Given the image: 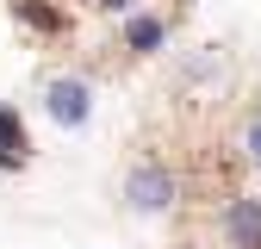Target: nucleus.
Listing matches in <instances>:
<instances>
[{
  "label": "nucleus",
  "mask_w": 261,
  "mask_h": 249,
  "mask_svg": "<svg viewBox=\"0 0 261 249\" xmlns=\"http://www.w3.org/2000/svg\"><path fill=\"white\" fill-rule=\"evenodd\" d=\"M124 193H130L137 212H168V206H174V175L162 168V162H137L130 181H124Z\"/></svg>",
  "instance_id": "nucleus-1"
},
{
  "label": "nucleus",
  "mask_w": 261,
  "mask_h": 249,
  "mask_svg": "<svg viewBox=\"0 0 261 249\" xmlns=\"http://www.w3.org/2000/svg\"><path fill=\"white\" fill-rule=\"evenodd\" d=\"M162 44V19H137L130 25V50H155Z\"/></svg>",
  "instance_id": "nucleus-5"
},
{
  "label": "nucleus",
  "mask_w": 261,
  "mask_h": 249,
  "mask_svg": "<svg viewBox=\"0 0 261 249\" xmlns=\"http://www.w3.org/2000/svg\"><path fill=\"white\" fill-rule=\"evenodd\" d=\"M224 231H230L237 249H261V200H230V212H224Z\"/></svg>",
  "instance_id": "nucleus-2"
},
{
  "label": "nucleus",
  "mask_w": 261,
  "mask_h": 249,
  "mask_svg": "<svg viewBox=\"0 0 261 249\" xmlns=\"http://www.w3.org/2000/svg\"><path fill=\"white\" fill-rule=\"evenodd\" d=\"M100 7H112V13H118V7H130V0H100Z\"/></svg>",
  "instance_id": "nucleus-7"
},
{
  "label": "nucleus",
  "mask_w": 261,
  "mask_h": 249,
  "mask_svg": "<svg viewBox=\"0 0 261 249\" xmlns=\"http://www.w3.org/2000/svg\"><path fill=\"white\" fill-rule=\"evenodd\" d=\"M44 106H50L56 124H81V118H87V87H81V81H50V87H44Z\"/></svg>",
  "instance_id": "nucleus-3"
},
{
  "label": "nucleus",
  "mask_w": 261,
  "mask_h": 249,
  "mask_svg": "<svg viewBox=\"0 0 261 249\" xmlns=\"http://www.w3.org/2000/svg\"><path fill=\"white\" fill-rule=\"evenodd\" d=\"M243 150H249V162H261V118H255L249 131H243Z\"/></svg>",
  "instance_id": "nucleus-6"
},
{
  "label": "nucleus",
  "mask_w": 261,
  "mask_h": 249,
  "mask_svg": "<svg viewBox=\"0 0 261 249\" xmlns=\"http://www.w3.org/2000/svg\"><path fill=\"white\" fill-rule=\"evenodd\" d=\"M0 162H7V168L25 162V131H19V118H13L7 106H0Z\"/></svg>",
  "instance_id": "nucleus-4"
}]
</instances>
